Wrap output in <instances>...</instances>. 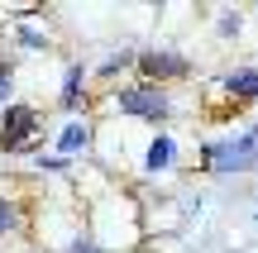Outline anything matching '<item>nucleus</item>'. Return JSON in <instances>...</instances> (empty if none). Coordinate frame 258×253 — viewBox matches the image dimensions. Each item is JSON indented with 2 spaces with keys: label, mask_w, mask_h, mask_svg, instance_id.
<instances>
[{
  "label": "nucleus",
  "mask_w": 258,
  "mask_h": 253,
  "mask_svg": "<svg viewBox=\"0 0 258 253\" xmlns=\"http://www.w3.org/2000/svg\"><path fill=\"white\" fill-rule=\"evenodd\" d=\"M201 167L215 177H239V172H258V124H239L225 139L201 143Z\"/></svg>",
  "instance_id": "obj_1"
},
{
  "label": "nucleus",
  "mask_w": 258,
  "mask_h": 253,
  "mask_svg": "<svg viewBox=\"0 0 258 253\" xmlns=\"http://www.w3.org/2000/svg\"><path fill=\"white\" fill-rule=\"evenodd\" d=\"M62 253H101V248H96V244H91V234L82 229L77 239H67V244H62Z\"/></svg>",
  "instance_id": "obj_15"
},
{
  "label": "nucleus",
  "mask_w": 258,
  "mask_h": 253,
  "mask_svg": "<svg viewBox=\"0 0 258 253\" xmlns=\"http://www.w3.org/2000/svg\"><path fill=\"white\" fill-rule=\"evenodd\" d=\"M86 76H91V67H86V62H72V67L62 72V91H57V105H62L67 115H77V110L86 105Z\"/></svg>",
  "instance_id": "obj_7"
},
{
  "label": "nucleus",
  "mask_w": 258,
  "mask_h": 253,
  "mask_svg": "<svg viewBox=\"0 0 258 253\" xmlns=\"http://www.w3.org/2000/svg\"><path fill=\"white\" fill-rule=\"evenodd\" d=\"M110 110L129 115V120H144V124H167L172 120V91L167 86H153V81H134V86H120L110 96Z\"/></svg>",
  "instance_id": "obj_2"
},
{
  "label": "nucleus",
  "mask_w": 258,
  "mask_h": 253,
  "mask_svg": "<svg viewBox=\"0 0 258 253\" xmlns=\"http://www.w3.org/2000/svg\"><path fill=\"white\" fill-rule=\"evenodd\" d=\"M34 167L48 172V177H62V172H72V162H62V158H34Z\"/></svg>",
  "instance_id": "obj_14"
},
{
  "label": "nucleus",
  "mask_w": 258,
  "mask_h": 253,
  "mask_svg": "<svg viewBox=\"0 0 258 253\" xmlns=\"http://www.w3.org/2000/svg\"><path fill=\"white\" fill-rule=\"evenodd\" d=\"M38 143H43V115H38V105L10 101L0 110V148L5 153H29Z\"/></svg>",
  "instance_id": "obj_3"
},
{
  "label": "nucleus",
  "mask_w": 258,
  "mask_h": 253,
  "mask_svg": "<svg viewBox=\"0 0 258 253\" xmlns=\"http://www.w3.org/2000/svg\"><path fill=\"white\" fill-rule=\"evenodd\" d=\"M19 229H24V201L10 196V191H0V239L19 234Z\"/></svg>",
  "instance_id": "obj_9"
},
{
  "label": "nucleus",
  "mask_w": 258,
  "mask_h": 253,
  "mask_svg": "<svg viewBox=\"0 0 258 253\" xmlns=\"http://www.w3.org/2000/svg\"><path fill=\"white\" fill-rule=\"evenodd\" d=\"M15 38L29 48V53H48L53 48V38H48V29H38V24H19L15 29Z\"/></svg>",
  "instance_id": "obj_10"
},
{
  "label": "nucleus",
  "mask_w": 258,
  "mask_h": 253,
  "mask_svg": "<svg viewBox=\"0 0 258 253\" xmlns=\"http://www.w3.org/2000/svg\"><path fill=\"white\" fill-rule=\"evenodd\" d=\"M220 96L234 101V105L258 101V67H234V72H225L220 76Z\"/></svg>",
  "instance_id": "obj_8"
},
{
  "label": "nucleus",
  "mask_w": 258,
  "mask_h": 253,
  "mask_svg": "<svg viewBox=\"0 0 258 253\" xmlns=\"http://www.w3.org/2000/svg\"><path fill=\"white\" fill-rule=\"evenodd\" d=\"M134 67H139V81H153V86L191 76V57L177 48H144V53H134Z\"/></svg>",
  "instance_id": "obj_4"
},
{
  "label": "nucleus",
  "mask_w": 258,
  "mask_h": 253,
  "mask_svg": "<svg viewBox=\"0 0 258 253\" xmlns=\"http://www.w3.org/2000/svg\"><path fill=\"white\" fill-rule=\"evenodd\" d=\"M215 29H220V38H239L244 34V15H239V10H220Z\"/></svg>",
  "instance_id": "obj_12"
},
{
  "label": "nucleus",
  "mask_w": 258,
  "mask_h": 253,
  "mask_svg": "<svg viewBox=\"0 0 258 253\" xmlns=\"http://www.w3.org/2000/svg\"><path fill=\"white\" fill-rule=\"evenodd\" d=\"M10 101H15V67L0 57V110H5Z\"/></svg>",
  "instance_id": "obj_13"
},
{
  "label": "nucleus",
  "mask_w": 258,
  "mask_h": 253,
  "mask_svg": "<svg viewBox=\"0 0 258 253\" xmlns=\"http://www.w3.org/2000/svg\"><path fill=\"white\" fill-rule=\"evenodd\" d=\"M172 167H177V139L167 129H153L144 143V158H139V172L144 177H167Z\"/></svg>",
  "instance_id": "obj_5"
},
{
  "label": "nucleus",
  "mask_w": 258,
  "mask_h": 253,
  "mask_svg": "<svg viewBox=\"0 0 258 253\" xmlns=\"http://www.w3.org/2000/svg\"><path fill=\"white\" fill-rule=\"evenodd\" d=\"M91 143H96V124L91 120H67L62 129L53 134V148H57V158H77V153H91Z\"/></svg>",
  "instance_id": "obj_6"
},
{
  "label": "nucleus",
  "mask_w": 258,
  "mask_h": 253,
  "mask_svg": "<svg viewBox=\"0 0 258 253\" xmlns=\"http://www.w3.org/2000/svg\"><path fill=\"white\" fill-rule=\"evenodd\" d=\"M124 67H134V48H120V53H110L105 62H96V76H115V72H124Z\"/></svg>",
  "instance_id": "obj_11"
}]
</instances>
